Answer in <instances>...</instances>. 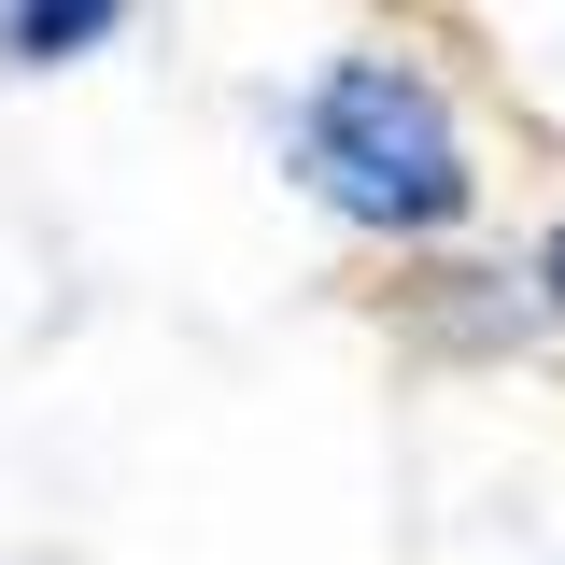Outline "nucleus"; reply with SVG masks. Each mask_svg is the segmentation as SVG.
Segmentation results:
<instances>
[{"label": "nucleus", "instance_id": "f257e3e1", "mask_svg": "<svg viewBox=\"0 0 565 565\" xmlns=\"http://www.w3.org/2000/svg\"><path fill=\"white\" fill-rule=\"evenodd\" d=\"M297 184L340 226H367V241H438L481 199L467 128H452V99L411 57H326V85L297 99Z\"/></svg>", "mask_w": 565, "mask_h": 565}, {"label": "nucleus", "instance_id": "f03ea898", "mask_svg": "<svg viewBox=\"0 0 565 565\" xmlns=\"http://www.w3.org/2000/svg\"><path fill=\"white\" fill-rule=\"evenodd\" d=\"M141 0H0V71H71L128 29Z\"/></svg>", "mask_w": 565, "mask_h": 565}, {"label": "nucleus", "instance_id": "7ed1b4c3", "mask_svg": "<svg viewBox=\"0 0 565 565\" xmlns=\"http://www.w3.org/2000/svg\"><path fill=\"white\" fill-rule=\"evenodd\" d=\"M537 282H552V311H565V226H552V241H537Z\"/></svg>", "mask_w": 565, "mask_h": 565}]
</instances>
